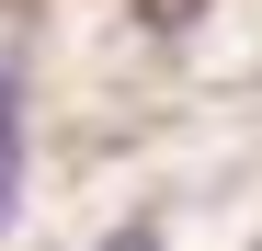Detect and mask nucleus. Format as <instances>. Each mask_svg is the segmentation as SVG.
<instances>
[{
	"label": "nucleus",
	"mask_w": 262,
	"mask_h": 251,
	"mask_svg": "<svg viewBox=\"0 0 262 251\" xmlns=\"http://www.w3.org/2000/svg\"><path fill=\"white\" fill-rule=\"evenodd\" d=\"M12 194H23V92L0 69V217H12Z\"/></svg>",
	"instance_id": "1"
}]
</instances>
